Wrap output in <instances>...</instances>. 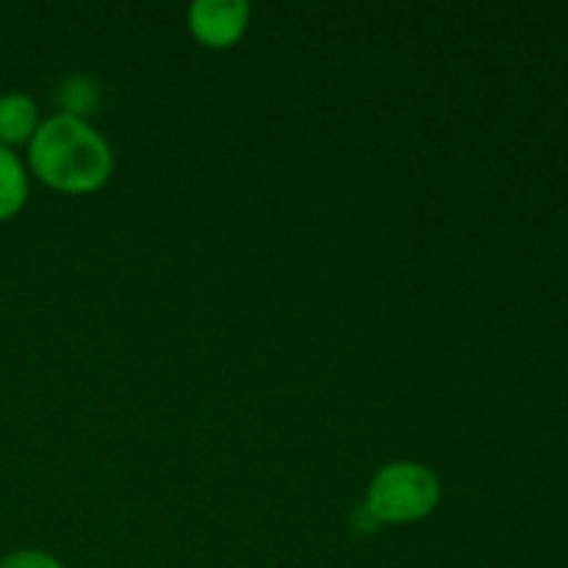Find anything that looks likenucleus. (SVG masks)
<instances>
[{
  "instance_id": "39448f33",
  "label": "nucleus",
  "mask_w": 568,
  "mask_h": 568,
  "mask_svg": "<svg viewBox=\"0 0 568 568\" xmlns=\"http://www.w3.org/2000/svg\"><path fill=\"white\" fill-rule=\"evenodd\" d=\"M28 200V175L22 161L0 144V222L20 214Z\"/></svg>"
},
{
  "instance_id": "7ed1b4c3",
  "label": "nucleus",
  "mask_w": 568,
  "mask_h": 568,
  "mask_svg": "<svg viewBox=\"0 0 568 568\" xmlns=\"http://www.w3.org/2000/svg\"><path fill=\"white\" fill-rule=\"evenodd\" d=\"M189 31L209 48H231L250 26L247 0H197L186 11Z\"/></svg>"
},
{
  "instance_id": "f03ea898",
  "label": "nucleus",
  "mask_w": 568,
  "mask_h": 568,
  "mask_svg": "<svg viewBox=\"0 0 568 568\" xmlns=\"http://www.w3.org/2000/svg\"><path fill=\"white\" fill-rule=\"evenodd\" d=\"M442 499L438 477L414 460L388 464L372 477L361 508L375 525H410L436 510Z\"/></svg>"
},
{
  "instance_id": "20e7f679",
  "label": "nucleus",
  "mask_w": 568,
  "mask_h": 568,
  "mask_svg": "<svg viewBox=\"0 0 568 568\" xmlns=\"http://www.w3.org/2000/svg\"><path fill=\"white\" fill-rule=\"evenodd\" d=\"M39 128V111L28 94L9 92L0 94V144L11 150V144L31 142Z\"/></svg>"
},
{
  "instance_id": "423d86ee",
  "label": "nucleus",
  "mask_w": 568,
  "mask_h": 568,
  "mask_svg": "<svg viewBox=\"0 0 568 568\" xmlns=\"http://www.w3.org/2000/svg\"><path fill=\"white\" fill-rule=\"evenodd\" d=\"M55 103L61 105V114L81 116L87 120L100 103L98 83L87 75H70L59 83V92H55Z\"/></svg>"
},
{
  "instance_id": "0eeeda50",
  "label": "nucleus",
  "mask_w": 568,
  "mask_h": 568,
  "mask_svg": "<svg viewBox=\"0 0 568 568\" xmlns=\"http://www.w3.org/2000/svg\"><path fill=\"white\" fill-rule=\"evenodd\" d=\"M0 568H64L53 555L39 552V549H20L0 560Z\"/></svg>"
},
{
  "instance_id": "f257e3e1",
  "label": "nucleus",
  "mask_w": 568,
  "mask_h": 568,
  "mask_svg": "<svg viewBox=\"0 0 568 568\" xmlns=\"http://www.w3.org/2000/svg\"><path fill=\"white\" fill-rule=\"evenodd\" d=\"M28 164L44 186L64 194L98 192L114 170V155L98 128L81 116L53 114L28 142Z\"/></svg>"
}]
</instances>
